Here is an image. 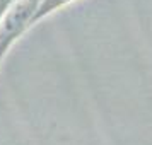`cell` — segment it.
Instances as JSON below:
<instances>
[{"label": "cell", "mask_w": 152, "mask_h": 145, "mask_svg": "<svg viewBox=\"0 0 152 145\" xmlns=\"http://www.w3.org/2000/svg\"><path fill=\"white\" fill-rule=\"evenodd\" d=\"M41 0H17L0 21V63L24 33L36 26L34 15Z\"/></svg>", "instance_id": "1"}, {"label": "cell", "mask_w": 152, "mask_h": 145, "mask_svg": "<svg viewBox=\"0 0 152 145\" xmlns=\"http://www.w3.org/2000/svg\"><path fill=\"white\" fill-rule=\"evenodd\" d=\"M74 2H77V0H41V2H39V7L36 10L34 22L36 24L41 22L45 17H48V15H51L53 12H56V10H60V9H63V7H67V5L74 4Z\"/></svg>", "instance_id": "2"}]
</instances>
